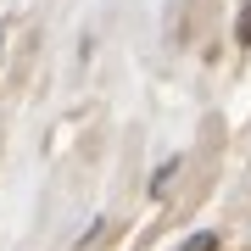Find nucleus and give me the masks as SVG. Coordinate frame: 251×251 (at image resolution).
I'll return each mask as SVG.
<instances>
[{"mask_svg":"<svg viewBox=\"0 0 251 251\" xmlns=\"http://www.w3.org/2000/svg\"><path fill=\"white\" fill-rule=\"evenodd\" d=\"M234 45H251V0L240 6V17H234Z\"/></svg>","mask_w":251,"mask_h":251,"instance_id":"nucleus-1","label":"nucleus"},{"mask_svg":"<svg viewBox=\"0 0 251 251\" xmlns=\"http://www.w3.org/2000/svg\"><path fill=\"white\" fill-rule=\"evenodd\" d=\"M184 251H218V234H196V240H190Z\"/></svg>","mask_w":251,"mask_h":251,"instance_id":"nucleus-2","label":"nucleus"}]
</instances>
